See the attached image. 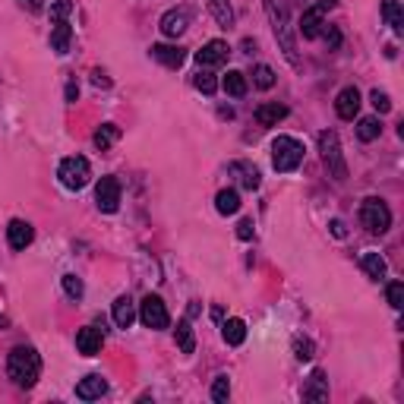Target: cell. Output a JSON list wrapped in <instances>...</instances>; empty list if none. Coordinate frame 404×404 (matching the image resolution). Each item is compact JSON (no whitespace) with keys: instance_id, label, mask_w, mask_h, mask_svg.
<instances>
[{"instance_id":"1","label":"cell","mask_w":404,"mask_h":404,"mask_svg":"<svg viewBox=\"0 0 404 404\" xmlns=\"http://www.w3.org/2000/svg\"><path fill=\"white\" fill-rule=\"evenodd\" d=\"M6 376L19 389H32L38 382V376H42V357H38V351L29 348V344L13 348L10 357H6Z\"/></svg>"},{"instance_id":"2","label":"cell","mask_w":404,"mask_h":404,"mask_svg":"<svg viewBox=\"0 0 404 404\" xmlns=\"http://www.w3.org/2000/svg\"><path fill=\"white\" fill-rule=\"evenodd\" d=\"M265 13L272 19V29H275V38L282 44L284 57H288L294 67H301L297 61V44H294V32H291V16H288V4L284 0H265Z\"/></svg>"},{"instance_id":"3","label":"cell","mask_w":404,"mask_h":404,"mask_svg":"<svg viewBox=\"0 0 404 404\" xmlns=\"http://www.w3.org/2000/svg\"><path fill=\"white\" fill-rule=\"evenodd\" d=\"M303 161V142L294 139V136H278L275 142H272V165H275V171L288 174V171H297Z\"/></svg>"},{"instance_id":"4","label":"cell","mask_w":404,"mask_h":404,"mask_svg":"<svg viewBox=\"0 0 404 404\" xmlns=\"http://www.w3.org/2000/svg\"><path fill=\"white\" fill-rule=\"evenodd\" d=\"M319 152H322V161H325V168H329V174L341 184V180L348 177V165H344V158H341V146H338L335 130H322V133H319Z\"/></svg>"},{"instance_id":"5","label":"cell","mask_w":404,"mask_h":404,"mask_svg":"<svg viewBox=\"0 0 404 404\" xmlns=\"http://www.w3.org/2000/svg\"><path fill=\"white\" fill-rule=\"evenodd\" d=\"M57 177H61V184L67 187V190H82V187L92 180V165H89V158H82V155H70V158L61 161Z\"/></svg>"},{"instance_id":"6","label":"cell","mask_w":404,"mask_h":404,"mask_svg":"<svg viewBox=\"0 0 404 404\" xmlns=\"http://www.w3.org/2000/svg\"><path fill=\"white\" fill-rule=\"evenodd\" d=\"M360 225L367 227L370 234H386L389 227H392V212H389V206L382 199L370 196V199H363V206H360Z\"/></svg>"},{"instance_id":"7","label":"cell","mask_w":404,"mask_h":404,"mask_svg":"<svg viewBox=\"0 0 404 404\" xmlns=\"http://www.w3.org/2000/svg\"><path fill=\"white\" fill-rule=\"evenodd\" d=\"M139 319H142V325H146V329H152V332L168 329V325H171L168 306H165V301H161L158 294H146V297H142V303H139Z\"/></svg>"},{"instance_id":"8","label":"cell","mask_w":404,"mask_h":404,"mask_svg":"<svg viewBox=\"0 0 404 404\" xmlns=\"http://www.w3.org/2000/svg\"><path fill=\"white\" fill-rule=\"evenodd\" d=\"M95 202L104 215H114L120 208V180L117 177H101L95 187Z\"/></svg>"},{"instance_id":"9","label":"cell","mask_w":404,"mask_h":404,"mask_svg":"<svg viewBox=\"0 0 404 404\" xmlns=\"http://www.w3.org/2000/svg\"><path fill=\"white\" fill-rule=\"evenodd\" d=\"M101 344H104V332L95 329V325H86V329L76 332V351H80L82 357L101 354Z\"/></svg>"},{"instance_id":"10","label":"cell","mask_w":404,"mask_h":404,"mask_svg":"<svg viewBox=\"0 0 404 404\" xmlns=\"http://www.w3.org/2000/svg\"><path fill=\"white\" fill-rule=\"evenodd\" d=\"M187 25H190V10H187V6L168 10L165 16H161V32H165L168 38H180L187 32Z\"/></svg>"},{"instance_id":"11","label":"cell","mask_w":404,"mask_h":404,"mask_svg":"<svg viewBox=\"0 0 404 404\" xmlns=\"http://www.w3.org/2000/svg\"><path fill=\"white\" fill-rule=\"evenodd\" d=\"M227 54H231L227 42L215 38V42L202 44V51H196V61H199V67H221V63L227 61Z\"/></svg>"},{"instance_id":"12","label":"cell","mask_w":404,"mask_h":404,"mask_svg":"<svg viewBox=\"0 0 404 404\" xmlns=\"http://www.w3.org/2000/svg\"><path fill=\"white\" fill-rule=\"evenodd\" d=\"M6 240H10L13 250H25V246H29L32 240H35V231H32L29 221L13 218L10 225H6Z\"/></svg>"},{"instance_id":"13","label":"cell","mask_w":404,"mask_h":404,"mask_svg":"<svg viewBox=\"0 0 404 404\" xmlns=\"http://www.w3.org/2000/svg\"><path fill=\"white\" fill-rule=\"evenodd\" d=\"M335 111H338V117H341V120H354L357 111H360V92H357V86H348V89H341V92H338Z\"/></svg>"},{"instance_id":"14","label":"cell","mask_w":404,"mask_h":404,"mask_svg":"<svg viewBox=\"0 0 404 404\" xmlns=\"http://www.w3.org/2000/svg\"><path fill=\"white\" fill-rule=\"evenodd\" d=\"M104 392H108V379L99 373H89L86 379L76 382V398H82V401H95V398H101Z\"/></svg>"},{"instance_id":"15","label":"cell","mask_w":404,"mask_h":404,"mask_svg":"<svg viewBox=\"0 0 404 404\" xmlns=\"http://www.w3.org/2000/svg\"><path fill=\"white\" fill-rule=\"evenodd\" d=\"M152 57L158 63H165L168 70H180L187 61L184 48H177V44H152Z\"/></svg>"},{"instance_id":"16","label":"cell","mask_w":404,"mask_h":404,"mask_svg":"<svg viewBox=\"0 0 404 404\" xmlns=\"http://www.w3.org/2000/svg\"><path fill=\"white\" fill-rule=\"evenodd\" d=\"M253 117H256L259 127H278V120H284V117H288V108H284V104H278V101H269V104H259Z\"/></svg>"},{"instance_id":"17","label":"cell","mask_w":404,"mask_h":404,"mask_svg":"<svg viewBox=\"0 0 404 404\" xmlns=\"http://www.w3.org/2000/svg\"><path fill=\"white\" fill-rule=\"evenodd\" d=\"M322 10L319 6H310V10H303L301 16V25H297V32H301L303 38H319L322 35Z\"/></svg>"},{"instance_id":"18","label":"cell","mask_w":404,"mask_h":404,"mask_svg":"<svg viewBox=\"0 0 404 404\" xmlns=\"http://www.w3.org/2000/svg\"><path fill=\"white\" fill-rule=\"evenodd\" d=\"M303 398L306 401H329V379H325L322 370H313L310 382L303 389Z\"/></svg>"},{"instance_id":"19","label":"cell","mask_w":404,"mask_h":404,"mask_svg":"<svg viewBox=\"0 0 404 404\" xmlns=\"http://www.w3.org/2000/svg\"><path fill=\"white\" fill-rule=\"evenodd\" d=\"M360 269L367 272L373 282H382L386 272H389V263H386V256H379V253H363V256H360Z\"/></svg>"},{"instance_id":"20","label":"cell","mask_w":404,"mask_h":404,"mask_svg":"<svg viewBox=\"0 0 404 404\" xmlns=\"http://www.w3.org/2000/svg\"><path fill=\"white\" fill-rule=\"evenodd\" d=\"M136 319V303L130 301V297H117L114 301V322L117 329H130Z\"/></svg>"},{"instance_id":"21","label":"cell","mask_w":404,"mask_h":404,"mask_svg":"<svg viewBox=\"0 0 404 404\" xmlns=\"http://www.w3.org/2000/svg\"><path fill=\"white\" fill-rule=\"evenodd\" d=\"M231 174L240 180V187H246V190H256L259 187V171L250 165V161H234Z\"/></svg>"},{"instance_id":"22","label":"cell","mask_w":404,"mask_h":404,"mask_svg":"<svg viewBox=\"0 0 404 404\" xmlns=\"http://www.w3.org/2000/svg\"><path fill=\"white\" fill-rule=\"evenodd\" d=\"M70 42H73V29H70L67 23H54V29H51V51H57V54H67Z\"/></svg>"},{"instance_id":"23","label":"cell","mask_w":404,"mask_h":404,"mask_svg":"<svg viewBox=\"0 0 404 404\" xmlns=\"http://www.w3.org/2000/svg\"><path fill=\"white\" fill-rule=\"evenodd\" d=\"M221 89H225L231 99H244L246 95V76L240 70H227V76L221 80Z\"/></svg>"},{"instance_id":"24","label":"cell","mask_w":404,"mask_h":404,"mask_svg":"<svg viewBox=\"0 0 404 404\" xmlns=\"http://www.w3.org/2000/svg\"><path fill=\"white\" fill-rule=\"evenodd\" d=\"M382 16L386 23L392 25V32H404V10H401V0H382Z\"/></svg>"},{"instance_id":"25","label":"cell","mask_w":404,"mask_h":404,"mask_svg":"<svg viewBox=\"0 0 404 404\" xmlns=\"http://www.w3.org/2000/svg\"><path fill=\"white\" fill-rule=\"evenodd\" d=\"M221 335H225V341L227 344H244V338H246V322L244 319H227L225 325H221Z\"/></svg>"},{"instance_id":"26","label":"cell","mask_w":404,"mask_h":404,"mask_svg":"<svg viewBox=\"0 0 404 404\" xmlns=\"http://www.w3.org/2000/svg\"><path fill=\"white\" fill-rule=\"evenodd\" d=\"M177 348H180V354H193L196 351V335H193L190 319H180L177 322Z\"/></svg>"},{"instance_id":"27","label":"cell","mask_w":404,"mask_h":404,"mask_svg":"<svg viewBox=\"0 0 404 404\" xmlns=\"http://www.w3.org/2000/svg\"><path fill=\"white\" fill-rule=\"evenodd\" d=\"M215 208H218L221 215H237L240 212V193L237 190H221L218 196H215Z\"/></svg>"},{"instance_id":"28","label":"cell","mask_w":404,"mask_h":404,"mask_svg":"<svg viewBox=\"0 0 404 404\" xmlns=\"http://www.w3.org/2000/svg\"><path fill=\"white\" fill-rule=\"evenodd\" d=\"M379 133H382V123L376 120V117H363V120L357 123V136H360V142L379 139Z\"/></svg>"},{"instance_id":"29","label":"cell","mask_w":404,"mask_h":404,"mask_svg":"<svg viewBox=\"0 0 404 404\" xmlns=\"http://www.w3.org/2000/svg\"><path fill=\"white\" fill-rule=\"evenodd\" d=\"M208 10H212V16L218 19V25H231L234 23V10H231V0H208Z\"/></svg>"},{"instance_id":"30","label":"cell","mask_w":404,"mask_h":404,"mask_svg":"<svg viewBox=\"0 0 404 404\" xmlns=\"http://www.w3.org/2000/svg\"><path fill=\"white\" fill-rule=\"evenodd\" d=\"M117 136H120V130L114 127V123H104V127L99 130V133H95V146L101 149V152H108L111 146H114V139Z\"/></svg>"},{"instance_id":"31","label":"cell","mask_w":404,"mask_h":404,"mask_svg":"<svg viewBox=\"0 0 404 404\" xmlns=\"http://www.w3.org/2000/svg\"><path fill=\"white\" fill-rule=\"evenodd\" d=\"M253 86L256 89H272L275 86V70L265 67V63H259V67L253 70Z\"/></svg>"},{"instance_id":"32","label":"cell","mask_w":404,"mask_h":404,"mask_svg":"<svg viewBox=\"0 0 404 404\" xmlns=\"http://www.w3.org/2000/svg\"><path fill=\"white\" fill-rule=\"evenodd\" d=\"M193 86H196L202 95H215V89H218V80H215L208 70H199L196 80H193Z\"/></svg>"},{"instance_id":"33","label":"cell","mask_w":404,"mask_h":404,"mask_svg":"<svg viewBox=\"0 0 404 404\" xmlns=\"http://www.w3.org/2000/svg\"><path fill=\"white\" fill-rule=\"evenodd\" d=\"M227 395H231V379H227V376H218V379L212 382V401L225 404Z\"/></svg>"},{"instance_id":"34","label":"cell","mask_w":404,"mask_h":404,"mask_svg":"<svg viewBox=\"0 0 404 404\" xmlns=\"http://www.w3.org/2000/svg\"><path fill=\"white\" fill-rule=\"evenodd\" d=\"M63 291H67L73 301H80V297L86 294V284H82V278H76V275H63Z\"/></svg>"},{"instance_id":"35","label":"cell","mask_w":404,"mask_h":404,"mask_svg":"<svg viewBox=\"0 0 404 404\" xmlns=\"http://www.w3.org/2000/svg\"><path fill=\"white\" fill-rule=\"evenodd\" d=\"M386 297H389V303H392V310H401V306H404V284L392 282L386 288Z\"/></svg>"},{"instance_id":"36","label":"cell","mask_w":404,"mask_h":404,"mask_svg":"<svg viewBox=\"0 0 404 404\" xmlns=\"http://www.w3.org/2000/svg\"><path fill=\"white\" fill-rule=\"evenodd\" d=\"M70 13H73V4H70V0H57V4L51 6V19H54V23H67Z\"/></svg>"},{"instance_id":"37","label":"cell","mask_w":404,"mask_h":404,"mask_svg":"<svg viewBox=\"0 0 404 404\" xmlns=\"http://www.w3.org/2000/svg\"><path fill=\"white\" fill-rule=\"evenodd\" d=\"M370 101H373V108L379 111V114H389V111H392V99H389L386 92H379V89L370 95Z\"/></svg>"},{"instance_id":"38","label":"cell","mask_w":404,"mask_h":404,"mask_svg":"<svg viewBox=\"0 0 404 404\" xmlns=\"http://www.w3.org/2000/svg\"><path fill=\"white\" fill-rule=\"evenodd\" d=\"M294 351H297V360H310V357H313V341H310V338H297Z\"/></svg>"},{"instance_id":"39","label":"cell","mask_w":404,"mask_h":404,"mask_svg":"<svg viewBox=\"0 0 404 404\" xmlns=\"http://www.w3.org/2000/svg\"><path fill=\"white\" fill-rule=\"evenodd\" d=\"M237 237H240V240H253V218H240Z\"/></svg>"},{"instance_id":"40","label":"cell","mask_w":404,"mask_h":404,"mask_svg":"<svg viewBox=\"0 0 404 404\" xmlns=\"http://www.w3.org/2000/svg\"><path fill=\"white\" fill-rule=\"evenodd\" d=\"M325 42H329V48L335 51L338 44H341V32H338V29H325Z\"/></svg>"},{"instance_id":"41","label":"cell","mask_w":404,"mask_h":404,"mask_svg":"<svg viewBox=\"0 0 404 404\" xmlns=\"http://www.w3.org/2000/svg\"><path fill=\"white\" fill-rule=\"evenodd\" d=\"M329 227H332V234H335L338 240L348 237V231H344V221H341V218H332V221H329Z\"/></svg>"},{"instance_id":"42","label":"cell","mask_w":404,"mask_h":404,"mask_svg":"<svg viewBox=\"0 0 404 404\" xmlns=\"http://www.w3.org/2000/svg\"><path fill=\"white\" fill-rule=\"evenodd\" d=\"M80 99V86H76V80L67 82V101H76Z\"/></svg>"},{"instance_id":"43","label":"cell","mask_w":404,"mask_h":404,"mask_svg":"<svg viewBox=\"0 0 404 404\" xmlns=\"http://www.w3.org/2000/svg\"><path fill=\"white\" fill-rule=\"evenodd\" d=\"M19 6L29 10V13H38V10H42V0H19Z\"/></svg>"},{"instance_id":"44","label":"cell","mask_w":404,"mask_h":404,"mask_svg":"<svg viewBox=\"0 0 404 404\" xmlns=\"http://www.w3.org/2000/svg\"><path fill=\"white\" fill-rule=\"evenodd\" d=\"M92 82H95V86H111V80L101 73V70H95V73H92Z\"/></svg>"},{"instance_id":"45","label":"cell","mask_w":404,"mask_h":404,"mask_svg":"<svg viewBox=\"0 0 404 404\" xmlns=\"http://www.w3.org/2000/svg\"><path fill=\"white\" fill-rule=\"evenodd\" d=\"M335 4H338V0H319V4H316V6H319V10H322V13H325V10H332V6H335Z\"/></svg>"},{"instance_id":"46","label":"cell","mask_w":404,"mask_h":404,"mask_svg":"<svg viewBox=\"0 0 404 404\" xmlns=\"http://www.w3.org/2000/svg\"><path fill=\"white\" fill-rule=\"evenodd\" d=\"M212 319L215 322H221V319H225V310H221V306H212Z\"/></svg>"}]
</instances>
